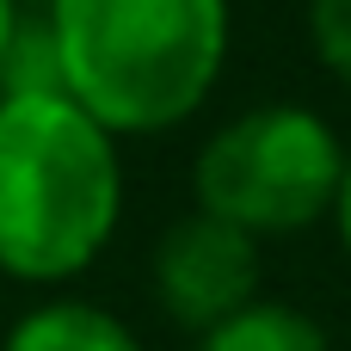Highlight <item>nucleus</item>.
I'll list each match as a JSON object with an SVG mask.
<instances>
[{
  "mask_svg": "<svg viewBox=\"0 0 351 351\" xmlns=\"http://www.w3.org/2000/svg\"><path fill=\"white\" fill-rule=\"evenodd\" d=\"M123 204L117 148L68 93L0 99V271L56 284L93 265Z\"/></svg>",
  "mask_w": 351,
  "mask_h": 351,
  "instance_id": "nucleus-1",
  "label": "nucleus"
},
{
  "mask_svg": "<svg viewBox=\"0 0 351 351\" xmlns=\"http://www.w3.org/2000/svg\"><path fill=\"white\" fill-rule=\"evenodd\" d=\"M56 43L68 99L105 130H173L222 74V0H56Z\"/></svg>",
  "mask_w": 351,
  "mask_h": 351,
  "instance_id": "nucleus-2",
  "label": "nucleus"
},
{
  "mask_svg": "<svg viewBox=\"0 0 351 351\" xmlns=\"http://www.w3.org/2000/svg\"><path fill=\"white\" fill-rule=\"evenodd\" d=\"M346 179L339 136L302 105H259L222 123L197 154V210L247 228V234H290L333 210Z\"/></svg>",
  "mask_w": 351,
  "mask_h": 351,
  "instance_id": "nucleus-3",
  "label": "nucleus"
},
{
  "mask_svg": "<svg viewBox=\"0 0 351 351\" xmlns=\"http://www.w3.org/2000/svg\"><path fill=\"white\" fill-rule=\"evenodd\" d=\"M253 241L259 234H247L210 210L167 228V241L154 253V290H160L167 315L185 327H216L222 315L253 302V290H259V247Z\"/></svg>",
  "mask_w": 351,
  "mask_h": 351,
  "instance_id": "nucleus-4",
  "label": "nucleus"
},
{
  "mask_svg": "<svg viewBox=\"0 0 351 351\" xmlns=\"http://www.w3.org/2000/svg\"><path fill=\"white\" fill-rule=\"evenodd\" d=\"M6 351H142V346L130 339V327L117 315H105L93 302H49L6 333Z\"/></svg>",
  "mask_w": 351,
  "mask_h": 351,
  "instance_id": "nucleus-5",
  "label": "nucleus"
},
{
  "mask_svg": "<svg viewBox=\"0 0 351 351\" xmlns=\"http://www.w3.org/2000/svg\"><path fill=\"white\" fill-rule=\"evenodd\" d=\"M197 351H327V333L284 302H241L234 315L204 327Z\"/></svg>",
  "mask_w": 351,
  "mask_h": 351,
  "instance_id": "nucleus-6",
  "label": "nucleus"
},
{
  "mask_svg": "<svg viewBox=\"0 0 351 351\" xmlns=\"http://www.w3.org/2000/svg\"><path fill=\"white\" fill-rule=\"evenodd\" d=\"M37 93H68L49 6H37L31 19H12L6 49H0V99H37Z\"/></svg>",
  "mask_w": 351,
  "mask_h": 351,
  "instance_id": "nucleus-7",
  "label": "nucleus"
},
{
  "mask_svg": "<svg viewBox=\"0 0 351 351\" xmlns=\"http://www.w3.org/2000/svg\"><path fill=\"white\" fill-rule=\"evenodd\" d=\"M308 31H315L321 62H327V68H333V74L351 86V0H315Z\"/></svg>",
  "mask_w": 351,
  "mask_h": 351,
  "instance_id": "nucleus-8",
  "label": "nucleus"
},
{
  "mask_svg": "<svg viewBox=\"0 0 351 351\" xmlns=\"http://www.w3.org/2000/svg\"><path fill=\"white\" fill-rule=\"evenodd\" d=\"M333 210H339V234H346V247H351V160H346V179H339V197H333Z\"/></svg>",
  "mask_w": 351,
  "mask_h": 351,
  "instance_id": "nucleus-9",
  "label": "nucleus"
},
{
  "mask_svg": "<svg viewBox=\"0 0 351 351\" xmlns=\"http://www.w3.org/2000/svg\"><path fill=\"white\" fill-rule=\"evenodd\" d=\"M12 19H19V6H12V0H0V49H6V31H12Z\"/></svg>",
  "mask_w": 351,
  "mask_h": 351,
  "instance_id": "nucleus-10",
  "label": "nucleus"
},
{
  "mask_svg": "<svg viewBox=\"0 0 351 351\" xmlns=\"http://www.w3.org/2000/svg\"><path fill=\"white\" fill-rule=\"evenodd\" d=\"M19 6H56V0H19Z\"/></svg>",
  "mask_w": 351,
  "mask_h": 351,
  "instance_id": "nucleus-11",
  "label": "nucleus"
}]
</instances>
